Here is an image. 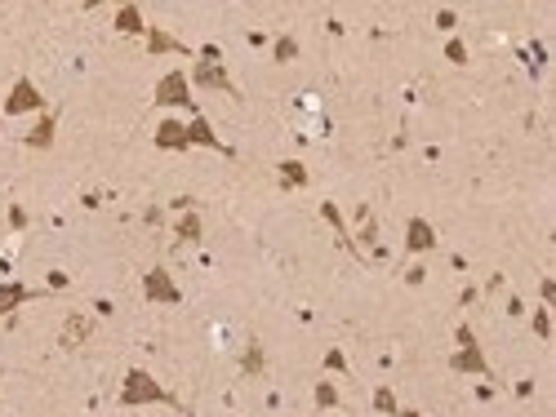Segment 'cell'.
<instances>
[{
  "label": "cell",
  "instance_id": "cell-1",
  "mask_svg": "<svg viewBox=\"0 0 556 417\" xmlns=\"http://www.w3.org/2000/svg\"><path fill=\"white\" fill-rule=\"evenodd\" d=\"M125 404H138V400H169L161 386H152V377L147 373H129V386H125V395H120Z\"/></svg>",
  "mask_w": 556,
  "mask_h": 417
},
{
  "label": "cell",
  "instance_id": "cell-2",
  "mask_svg": "<svg viewBox=\"0 0 556 417\" xmlns=\"http://www.w3.org/2000/svg\"><path fill=\"white\" fill-rule=\"evenodd\" d=\"M156 98H161V103H191V98H187V80H183V71H174V76H165L161 84H156Z\"/></svg>",
  "mask_w": 556,
  "mask_h": 417
},
{
  "label": "cell",
  "instance_id": "cell-3",
  "mask_svg": "<svg viewBox=\"0 0 556 417\" xmlns=\"http://www.w3.org/2000/svg\"><path fill=\"white\" fill-rule=\"evenodd\" d=\"M5 107H9V112H31V107H41V93H36V89H31L27 80H18V84H14V93H9V103H5Z\"/></svg>",
  "mask_w": 556,
  "mask_h": 417
},
{
  "label": "cell",
  "instance_id": "cell-4",
  "mask_svg": "<svg viewBox=\"0 0 556 417\" xmlns=\"http://www.w3.org/2000/svg\"><path fill=\"white\" fill-rule=\"evenodd\" d=\"M147 298H165V302H178V289L165 280V271H152L147 275Z\"/></svg>",
  "mask_w": 556,
  "mask_h": 417
},
{
  "label": "cell",
  "instance_id": "cell-5",
  "mask_svg": "<svg viewBox=\"0 0 556 417\" xmlns=\"http://www.w3.org/2000/svg\"><path fill=\"white\" fill-rule=\"evenodd\" d=\"M22 298H31L22 285H0V315H9V306H18Z\"/></svg>",
  "mask_w": 556,
  "mask_h": 417
},
{
  "label": "cell",
  "instance_id": "cell-6",
  "mask_svg": "<svg viewBox=\"0 0 556 417\" xmlns=\"http://www.w3.org/2000/svg\"><path fill=\"white\" fill-rule=\"evenodd\" d=\"M156 142H161V146H187V129H178V125H169V120H165L161 133H156Z\"/></svg>",
  "mask_w": 556,
  "mask_h": 417
},
{
  "label": "cell",
  "instance_id": "cell-7",
  "mask_svg": "<svg viewBox=\"0 0 556 417\" xmlns=\"http://www.w3.org/2000/svg\"><path fill=\"white\" fill-rule=\"evenodd\" d=\"M187 142H205V146H223L219 138L210 133V125L205 120H191V129H187Z\"/></svg>",
  "mask_w": 556,
  "mask_h": 417
},
{
  "label": "cell",
  "instance_id": "cell-8",
  "mask_svg": "<svg viewBox=\"0 0 556 417\" xmlns=\"http://www.w3.org/2000/svg\"><path fill=\"white\" fill-rule=\"evenodd\" d=\"M409 249H432V231L423 222H409Z\"/></svg>",
  "mask_w": 556,
  "mask_h": 417
},
{
  "label": "cell",
  "instance_id": "cell-9",
  "mask_svg": "<svg viewBox=\"0 0 556 417\" xmlns=\"http://www.w3.org/2000/svg\"><path fill=\"white\" fill-rule=\"evenodd\" d=\"M116 27H120V31H142V22H138V9H120Z\"/></svg>",
  "mask_w": 556,
  "mask_h": 417
},
{
  "label": "cell",
  "instance_id": "cell-10",
  "mask_svg": "<svg viewBox=\"0 0 556 417\" xmlns=\"http://www.w3.org/2000/svg\"><path fill=\"white\" fill-rule=\"evenodd\" d=\"M50 138H54V120H41V129H36L27 142H31V146H50Z\"/></svg>",
  "mask_w": 556,
  "mask_h": 417
},
{
  "label": "cell",
  "instance_id": "cell-11",
  "mask_svg": "<svg viewBox=\"0 0 556 417\" xmlns=\"http://www.w3.org/2000/svg\"><path fill=\"white\" fill-rule=\"evenodd\" d=\"M196 80H200V84H223V89H232L223 71H210V67H200V71H196Z\"/></svg>",
  "mask_w": 556,
  "mask_h": 417
},
{
  "label": "cell",
  "instance_id": "cell-12",
  "mask_svg": "<svg viewBox=\"0 0 556 417\" xmlns=\"http://www.w3.org/2000/svg\"><path fill=\"white\" fill-rule=\"evenodd\" d=\"M178 236H183V240H196V236H200V222H196V218H183V222H178Z\"/></svg>",
  "mask_w": 556,
  "mask_h": 417
},
{
  "label": "cell",
  "instance_id": "cell-13",
  "mask_svg": "<svg viewBox=\"0 0 556 417\" xmlns=\"http://www.w3.org/2000/svg\"><path fill=\"white\" fill-rule=\"evenodd\" d=\"M285 182H303V169H298V165H285Z\"/></svg>",
  "mask_w": 556,
  "mask_h": 417
},
{
  "label": "cell",
  "instance_id": "cell-14",
  "mask_svg": "<svg viewBox=\"0 0 556 417\" xmlns=\"http://www.w3.org/2000/svg\"><path fill=\"white\" fill-rule=\"evenodd\" d=\"M152 49H178V45L169 40V36H152Z\"/></svg>",
  "mask_w": 556,
  "mask_h": 417
}]
</instances>
